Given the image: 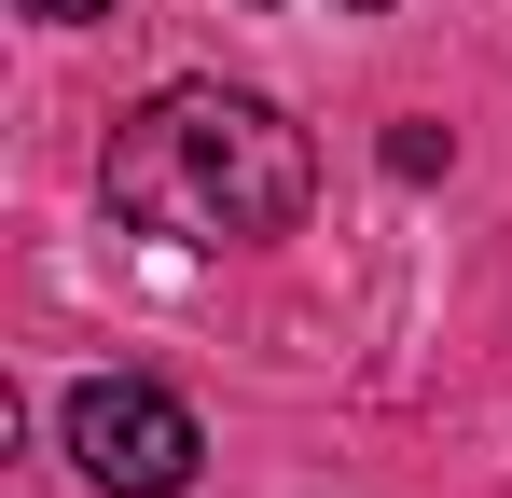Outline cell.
<instances>
[{
	"label": "cell",
	"mask_w": 512,
	"mask_h": 498,
	"mask_svg": "<svg viewBox=\"0 0 512 498\" xmlns=\"http://www.w3.org/2000/svg\"><path fill=\"white\" fill-rule=\"evenodd\" d=\"M111 208L125 222H153V236H291L305 222V194H319V153H305V125L250 97V83H167L125 139H111Z\"/></svg>",
	"instance_id": "6da1fadb"
},
{
	"label": "cell",
	"mask_w": 512,
	"mask_h": 498,
	"mask_svg": "<svg viewBox=\"0 0 512 498\" xmlns=\"http://www.w3.org/2000/svg\"><path fill=\"white\" fill-rule=\"evenodd\" d=\"M70 457H84L97 498H180L194 457H208V429L167 388H139V374H97V388H70Z\"/></svg>",
	"instance_id": "7a4b0ae2"
},
{
	"label": "cell",
	"mask_w": 512,
	"mask_h": 498,
	"mask_svg": "<svg viewBox=\"0 0 512 498\" xmlns=\"http://www.w3.org/2000/svg\"><path fill=\"white\" fill-rule=\"evenodd\" d=\"M28 14H56V28H84V14H111V0H28Z\"/></svg>",
	"instance_id": "3957f363"
},
{
	"label": "cell",
	"mask_w": 512,
	"mask_h": 498,
	"mask_svg": "<svg viewBox=\"0 0 512 498\" xmlns=\"http://www.w3.org/2000/svg\"><path fill=\"white\" fill-rule=\"evenodd\" d=\"M360 14H388V0H360Z\"/></svg>",
	"instance_id": "277c9868"
}]
</instances>
